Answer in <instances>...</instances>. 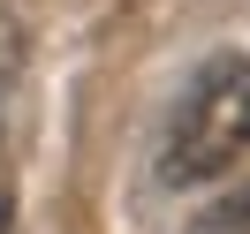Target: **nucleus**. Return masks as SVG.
<instances>
[{
	"label": "nucleus",
	"mask_w": 250,
	"mask_h": 234,
	"mask_svg": "<svg viewBox=\"0 0 250 234\" xmlns=\"http://www.w3.org/2000/svg\"><path fill=\"white\" fill-rule=\"evenodd\" d=\"M250 151V53H212L197 76L182 83L159 136V181L197 189L212 174H228Z\"/></svg>",
	"instance_id": "1"
},
{
	"label": "nucleus",
	"mask_w": 250,
	"mask_h": 234,
	"mask_svg": "<svg viewBox=\"0 0 250 234\" xmlns=\"http://www.w3.org/2000/svg\"><path fill=\"white\" fill-rule=\"evenodd\" d=\"M182 234H250V181H235V189H220V197L205 204V212L189 219Z\"/></svg>",
	"instance_id": "2"
},
{
	"label": "nucleus",
	"mask_w": 250,
	"mask_h": 234,
	"mask_svg": "<svg viewBox=\"0 0 250 234\" xmlns=\"http://www.w3.org/2000/svg\"><path fill=\"white\" fill-rule=\"evenodd\" d=\"M16 76H23V23H16V8L0 0V113H8V91H16Z\"/></svg>",
	"instance_id": "3"
},
{
	"label": "nucleus",
	"mask_w": 250,
	"mask_h": 234,
	"mask_svg": "<svg viewBox=\"0 0 250 234\" xmlns=\"http://www.w3.org/2000/svg\"><path fill=\"white\" fill-rule=\"evenodd\" d=\"M16 219V166H8V136H0V234Z\"/></svg>",
	"instance_id": "4"
}]
</instances>
